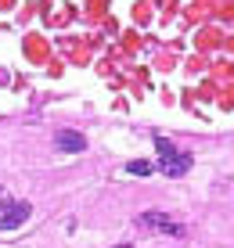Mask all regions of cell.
<instances>
[{
	"label": "cell",
	"instance_id": "6da1fadb",
	"mask_svg": "<svg viewBox=\"0 0 234 248\" xmlns=\"http://www.w3.org/2000/svg\"><path fill=\"white\" fill-rule=\"evenodd\" d=\"M137 223H141L144 230H159V234H169V237H180L184 234V223L180 219L166 216V212H141L137 216Z\"/></svg>",
	"mask_w": 234,
	"mask_h": 248
},
{
	"label": "cell",
	"instance_id": "7a4b0ae2",
	"mask_svg": "<svg viewBox=\"0 0 234 248\" xmlns=\"http://www.w3.org/2000/svg\"><path fill=\"white\" fill-rule=\"evenodd\" d=\"M29 212H33V205H29V202H7L4 209H0V230H4V234L18 230L25 219H29Z\"/></svg>",
	"mask_w": 234,
	"mask_h": 248
},
{
	"label": "cell",
	"instance_id": "3957f363",
	"mask_svg": "<svg viewBox=\"0 0 234 248\" xmlns=\"http://www.w3.org/2000/svg\"><path fill=\"white\" fill-rule=\"evenodd\" d=\"M54 144H58V151H68V155L86 151V137L76 133V130H58V133H54Z\"/></svg>",
	"mask_w": 234,
	"mask_h": 248
},
{
	"label": "cell",
	"instance_id": "277c9868",
	"mask_svg": "<svg viewBox=\"0 0 234 248\" xmlns=\"http://www.w3.org/2000/svg\"><path fill=\"white\" fill-rule=\"evenodd\" d=\"M191 155H184V151H177L173 158H162V173L166 176H184V173H191Z\"/></svg>",
	"mask_w": 234,
	"mask_h": 248
},
{
	"label": "cell",
	"instance_id": "5b68a950",
	"mask_svg": "<svg viewBox=\"0 0 234 248\" xmlns=\"http://www.w3.org/2000/svg\"><path fill=\"white\" fill-rule=\"evenodd\" d=\"M126 173H130V176H151V173H155V162H148V158H144V162H141V158H137V162H126Z\"/></svg>",
	"mask_w": 234,
	"mask_h": 248
},
{
	"label": "cell",
	"instance_id": "8992f818",
	"mask_svg": "<svg viewBox=\"0 0 234 248\" xmlns=\"http://www.w3.org/2000/svg\"><path fill=\"white\" fill-rule=\"evenodd\" d=\"M155 148H159V158H173V155H177V148H173L166 137H159V140H155Z\"/></svg>",
	"mask_w": 234,
	"mask_h": 248
},
{
	"label": "cell",
	"instance_id": "52a82bcc",
	"mask_svg": "<svg viewBox=\"0 0 234 248\" xmlns=\"http://www.w3.org/2000/svg\"><path fill=\"white\" fill-rule=\"evenodd\" d=\"M116 248H134V245H116Z\"/></svg>",
	"mask_w": 234,
	"mask_h": 248
},
{
	"label": "cell",
	"instance_id": "ba28073f",
	"mask_svg": "<svg viewBox=\"0 0 234 248\" xmlns=\"http://www.w3.org/2000/svg\"><path fill=\"white\" fill-rule=\"evenodd\" d=\"M0 198H4V187H0Z\"/></svg>",
	"mask_w": 234,
	"mask_h": 248
}]
</instances>
